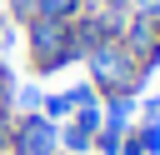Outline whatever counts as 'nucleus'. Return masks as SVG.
Masks as SVG:
<instances>
[{
    "label": "nucleus",
    "instance_id": "1",
    "mask_svg": "<svg viewBox=\"0 0 160 155\" xmlns=\"http://www.w3.org/2000/svg\"><path fill=\"white\" fill-rule=\"evenodd\" d=\"M85 70H90V85H95L100 100H110V95H140V85H145V70H140V60L120 45V35L100 40V45L85 55Z\"/></svg>",
    "mask_w": 160,
    "mask_h": 155
},
{
    "label": "nucleus",
    "instance_id": "2",
    "mask_svg": "<svg viewBox=\"0 0 160 155\" xmlns=\"http://www.w3.org/2000/svg\"><path fill=\"white\" fill-rule=\"evenodd\" d=\"M25 45H30L35 75H60L65 65H80L85 60L75 50V40H70V20H45V15L25 20Z\"/></svg>",
    "mask_w": 160,
    "mask_h": 155
},
{
    "label": "nucleus",
    "instance_id": "3",
    "mask_svg": "<svg viewBox=\"0 0 160 155\" xmlns=\"http://www.w3.org/2000/svg\"><path fill=\"white\" fill-rule=\"evenodd\" d=\"M10 155H60V125L45 120L40 110L15 115V125H10Z\"/></svg>",
    "mask_w": 160,
    "mask_h": 155
},
{
    "label": "nucleus",
    "instance_id": "4",
    "mask_svg": "<svg viewBox=\"0 0 160 155\" xmlns=\"http://www.w3.org/2000/svg\"><path fill=\"white\" fill-rule=\"evenodd\" d=\"M120 45L140 60V70L150 75L155 65H160V20H145V15H130L125 25H120Z\"/></svg>",
    "mask_w": 160,
    "mask_h": 155
},
{
    "label": "nucleus",
    "instance_id": "5",
    "mask_svg": "<svg viewBox=\"0 0 160 155\" xmlns=\"http://www.w3.org/2000/svg\"><path fill=\"white\" fill-rule=\"evenodd\" d=\"M120 155H160V120H135L120 140Z\"/></svg>",
    "mask_w": 160,
    "mask_h": 155
},
{
    "label": "nucleus",
    "instance_id": "6",
    "mask_svg": "<svg viewBox=\"0 0 160 155\" xmlns=\"http://www.w3.org/2000/svg\"><path fill=\"white\" fill-rule=\"evenodd\" d=\"M100 110H105V130H130L135 125V110H140V100L135 95H110V100H100Z\"/></svg>",
    "mask_w": 160,
    "mask_h": 155
},
{
    "label": "nucleus",
    "instance_id": "7",
    "mask_svg": "<svg viewBox=\"0 0 160 155\" xmlns=\"http://www.w3.org/2000/svg\"><path fill=\"white\" fill-rule=\"evenodd\" d=\"M90 145H95V135L85 125H75V120L60 125V155H90Z\"/></svg>",
    "mask_w": 160,
    "mask_h": 155
},
{
    "label": "nucleus",
    "instance_id": "8",
    "mask_svg": "<svg viewBox=\"0 0 160 155\" xmlns=\"http://www.w3.org/2000/svg\"><path fill=\"white\" fill-rule=\"evenodd\" d=\"M40 115H45V120H55V125H65V120L75 115V100H70V90H55V95H45V100H40Z\"/></svg>",
    "mask_w": 160,
    "mask_h": 155
},
{
    "label": "nucleus",
    "instance_id": "9",
    "mask_svg": "<svg viewBox=\"0 0 160 155\" xmlns=\"http://www.w3.org/2000/svg\"><path fill=\"white\" fill-rule=\"evenodd\" d=\"M85 10V0H35V15H45V20H75Z\"/></svg>",
    "mask_w": 160,
    "mask_h": 155
},
{
    "label": "nucleus",
    "instance_id": "10",
    "mask_svg": "<svg viewBox=\"0 0 160 155\" xmlns=\"http://www.w3.org/2000/svg\"><path fill=\"white\" fill-rule=\"evenodd\" d=\"M40 100H45V90H40V85H15L10 110H15V115H30V110H40Z\"/></svg>",
    "mask_w": 160,
    "mask_h": 155
},
{
    "label": "nucleus",
    "instance_id": "11",
    "mask_svg": "<svg viewBox=\"0 0 160 155\" xmlns=\"http://www.w3.org/2000/svg\"><path fill=\"white\" fill-rule=\"evenodd\" d=\"M120 140H125L120 130H105V125H100V130H95V145H90V150H95V155H120Z\"/></svg>",
    "mask_w": 160,
    "mask_h": 155
},
{
    "label": "nucleus",
    "instance_id": "12",
    "mask_svg": "<svg viewBox=\"0 0 160 155\" xmlns=\"http://www.w3.org/2000/svg\"><path fill=\"white\" fill-rule=\"evenodd\" d=\"M10 125H15V110L10 100H0V155H10Z\"/></svg>",
    "mask_w": 160,
    "mask_h": 155
},
{
    "label": "nucleus",
    "instance_id": "13",
    "mask_svg": "<svg viewBox=\"0 0 160 155\" xmlns=\"http://www.w3.org/2000/svg\"><path fill=\"white\" fill-rule=\"evenodd\" d=\"M70 100H75V110H80V105H95L100 95H95V85L85 80V85H70Z\"/></svg>",
    "mask_w": 160,
    "mask_h": 155
},
{
    "label": "nucleus",
    "instance_id": "14",
    "mask_svg": "<svg viewBox=\"0 0 160 155\" xmlns=\"http://www.w3.org/2000/svg\"><path fill=\"white\" fill-rule=\"evenodd\" d=\"M130 15H145V20H160V0H130Z\"/></svg>",
    "mask_w": 160,
    "mask_h": 155
},
{
    "label": "nucleus",
    "instance_id": "15",
    "mask_svg": "<svg viewBox=\"0 0 160 155\" xmlns=\"http://www.w3.org/2000/svg\"><path fill=\"white\" fill-rule=\"evenodd\" d=\"M10 15L25 25V20H35V0H10Z\"/></svg>",
    "mask_w": 160,
    "mask_h": 155
},
{
    "label": "nucleus",
    "instance_id": "16",
    "mask_svg": "<svg viewBox=\"0 0 160 155\" xmlns=\"http://www.w3.org/2000/svg\"><path fill=\"white\" fill-rule=\"evenodd\" d=\"M5 40H10V25H5V15H0V50H5Z\"/></svg>",
    "mask_w": 160,
    "mask_h": 155
}]
</instances>
